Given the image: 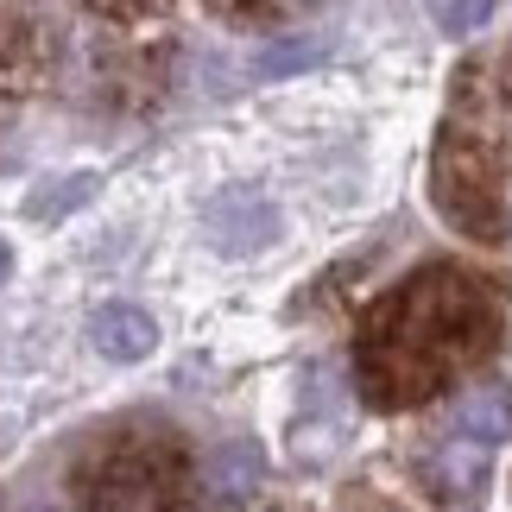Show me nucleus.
Here are the masks:
<instances>
[{
  "label": "nucleus",
  "instance_id": "obj_8",
  "mask_svg": "<svg viewBox=\"0 0 512 512\" xmlns=\"http://www.w3.org/2000/svg\"><path fill=\"white\" fill-rule=\"evenodd\" d=\"M7 279H13V247L0 241V285H7Z\"/></svg>",
  "mask_w": 512,
  "mask_h": 512
},
{
  "label": "nucleus",
  "instance_id": "obj_4",
  "mask_svg": "<svg viewBox=\"0 0 512 512\" xmlns=\"http://www.w3.org/2000/svg\"><path fill=\"white\" fill-rule=\"evenodd\" d=\"M260 487V449L253 443H222L209 456V494H222V500H241Z\"/></svg>",
  "mask_w": 512,
  "mask_h": 512
},
{
  "label": "nucleus",
  "instance_id": "obj_9",
  "mask_svg": "<svg viewBox=\"0 0 512 512\" xmlns=\"http://www.w3.org/2000/svg\"><path fill=\"white\" fill-rule=\"evenodd\" d=\"M38 512H57V506H38Z\"/></svg>",
  "mask_w": 512,
  "mask_h": 512
},
{
  "label": "nucleus",
  "instance_id": "obj_3",
  "mask_svg": "<svg viewBox=\"0 0 512 512\" xmlns=\"http://www.w3.org/2000/svg\"><path fill=\"white\" fill-rule=\"evenodd\" d=\"M449 424H456V437L462 443H475V449H494L512 437V392L500 380H481V386H468L456 405H449Z\"/></svg>",
  "mask_w": 512,
  "mask_h": 512
},
{
  "label": "nucleus",
  "instance_id": "obj_6",
  "mask_svg": "<svg viewBox=\"0 0 512 512\" xmlns=\"http://www.w3.org/2000/svg\"><path fill=\"white\" fill-rule=\"evenodd\" d=\"M487 19H494V7H487V0H468V7H437V26L443 32H481L487 26Z\"/></svg>",
  "mask_w": 512,
  "mask_h": 512
},
{
  "label": "nucleus",
  "instance_id": "obj_2",
  "mask_svg": "<svg viewBox=\"0 0 512 512\" xmlns=\"http://www.w3.org/2000/svg\"><path fill=\"white\" fill-rule=\"evenodd\" d=\"M89 342H95L102 361L133 367V361H146V354L159 348V323H152V310H140V304H102L89 317Z\"/></svg>",
  "mask_w": 512,
  "mask_h": 512
},
{
  "label": "nucleus",
  "instance_id": "obj_1",
  "mask_svg": "<svg viewBox=\"0 0 512 512\" xmlns=\"http://www.w3.org/2000/svg\"><path fill=\"white\" fill-rule=\"evenodd\" d=\"M424 481H430V494H437L449 512H475L487 500V449L462 443V437L437 443L424 456Z\"/></svg>",
  "mask_w": 512,
  "mask_h": 512
},
{
  "label": "nucleus",
  "instance_id": "obj_7",
  "mask_svg": "<svg viewBox=\"0 0 512 512\" xmlns=\"http://www.w3.org/2000/svg\"><path fill=\"white\" fill-rule=\"evenodd\" d=\"M95 190V177L83 171V177H70V190H57V196H38V203H26L32 215H57V209H70V203H83V196Z\"/></svg>",
  "mask_w": 512,
  "mask_h": 512
},
{
  "label": "nucleus",
  "instance_id": "obj_5",
  "mask_svg": "<svg viewBox=\"0 0 512 512\" xmlns=\"http://www.w3.org/2000/svg\"><path fill=\"white\" fill-rule=\"evenodd\" d=\"M317 57H323V38H304V45H272L260 57V76H291V70L317 64Z\"/></svg>",
  "mask_w": 512,
  "mask_h": 512
}]
</instances>
